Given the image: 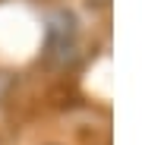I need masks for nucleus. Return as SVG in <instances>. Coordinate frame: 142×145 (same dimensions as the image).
<instances>
[{
  "mask_svg": "<svg viewBox=\"0 0 142 145\" xmlns=\"http://www.w3.org/2000/svg\"><path fill=\"white\" fill-rule=\"evenodd\" d=\"M41 22L22 3H0V60L3 63H26L41 47Z\"/></svg>",
  "mask_w": 142,
  "mask_h": 145,
  "instance_id": "f257e3e1",
  "label": "nucleus"
},
{
  "mask_svg": "<svg viewBox=\"0 0 142 145\" xmlns=\"http://www.w3.org/2000/svg\"><path fill=\"white\" fill-rule=\"evenodd\" d=\"M85 91H92L95 98L111 101L114 95V76H111V57H101L88 72H85Z\"/></svg>",
  "mask_w": 142,
  "mask_h": 145,
  "instance_id": "f03ea898",
  "label": "nucleus"
}]
</instances>
